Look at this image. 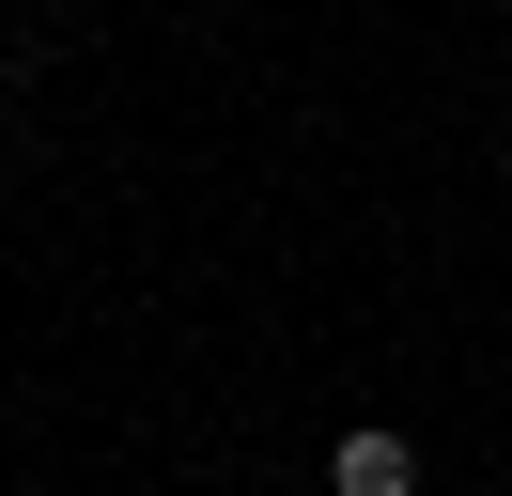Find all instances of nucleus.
Returning <instances> with one entry per match:
<instances>
[{
	"label": "nucleus",
	"mask_w": 512,
	"mask_h": 496,
	"mask_svg": "<svg viewBox=\"0 0 512 496\" xmlns=\"http://www.w3.org/2000/svg\"><path fill=\"white\" fill-rule=\"evenodd\" d=\"M326 481H342V496H419V450H404V434H342Z\"/></svg>",
	"instance_id": "nucleus-1"
}]
</instances>
